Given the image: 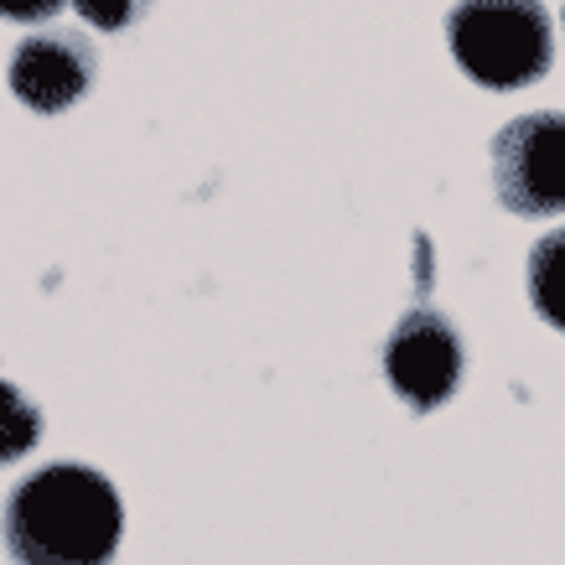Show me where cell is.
Segmentation results:
<instances>
[{
  "instance_id": "cell-7",
  "label": "cell",
  "mask_w": 565,
  "mask_h": 565,
  "mask_svg": "<svg viewBox=\"0 0 565 565\" xmlns=\"http://www.w3.org/2000/svg\"><path fill=\"white\" fill-rule=\"evenodd\" d=\"M36 441H42V411H36V399L0 379V467L21 462L26 451H36Z\"/></svg>"
},
{
  "instance_id": "cell-9",
  "label": "cell",
  "mask_w": 565,
  "mask_h": 565,
  "mask_svg": "<svg viewBox=\"0 0 565 565\" xmlns=\"http://www.w3.org/2000/svg\"><path fill=\"white\" fill-rule=\"evenodd\" d=\"M68 0H0V17L6 21H52Z\"/></svg>"
},
{
  "instance_id": "cell-3",
  "label": "cell",
  "mask_w": 565,
  "mask_h": 565,
  "mask_svg": "<svg viewBox=\"0 0 565 565\" xmlns=\"http://www.w3.org/2000/svg\"><path fill=\"white\" fill-rule=\"evenodd\" d=\"M493 192L514 218L565 213V115H519L493 136Z\"/></svg>"
},
{
  "instance_id": "cell-8",
  "label": "cell",
  "mask_w": 565,
  "mask_h": 565,
  "mask_svg": "<svg viewBox=\"0 0 565 565\" xmlns=\"http://www.w3.org/2000/svg\"><path fill=\"white\" fill-rule=\"evenodd\" d=\"M151 6L156 0H73V11H78L88 26H99V32H130Z\"/></svg>"
},
{
  "instance_id": "cell-1",
  "label": "cell",
  "mask_w": 565,
  "mask_h": 565,
  "mask_svg": "<svg viewBox=\"0 0 565 565\" xmlns=\"http://www.w3.org/2000/svg\"><path fill=\"white\" fill-rule=\"evenodd\" d=\"M0 534L11 565H109L125 540V503L104 472L52 462L11 488Z\"/></svg>"
},
{
  "instance_id": "cell-4",
  "label": "cell",
  "mask_w": 565,
  "mask_h": 565,
  "mask_svg": "<svg viewBox=\"0 0 565 565\" xmlns=\"http://www.w3.org/2000/svg\"><path fill=\"white\" fill-rule=\"evenodd\" d=\"M462 369H467L462 332L441 307L420 301L384 338V379L415 415L441 411L446 399L457 394V384H462Z\"/></svg>"
},
{
  "instance_id": "cell-2",
  "label": "cell",
  "mask_w": 565,
  "mask_h": 565,
  "mask_svg": "<svg viewBox=\"0 0 565 565\" xmlns=\"http://www.w3.org/2000/svg\"><path fill=\"white\" fill-rule=\"evenodd\" d=\"M446 42L457 68L498 94L540 84L555 63V26L540 0H457Z\"/></svg>"
},
{
  "instance_id": "cell-6",
  "label": "cell",
  "mask_w": 565,
  "mask_h": 565,
  "mask_svg": "<svg viewBox=\"0 0 565 565\" xmlns=\"http://www.w3.org/2000/svg\"><path fill=\"white\" fill-rule=\"evenodd\" d=\"M530 301L550 327L565 332V228L545 234L530 249Z\"/></svg>"
},
{
  "instance_id": "cell-5",
  "label": "cell",
  "mask_w": 565,
  "mask_h": 565,
  "mask_svg": "<svg viewBox=\"0 0 565 565\" xmlns=\"http://www.w3.org/2000/svg\"><path fill=\"white\" fill-rule=\"evenodd\" d=\"M99 78V57L84 32L52 26V32L21 36V47L11 52V88L17 99L36 115H63L84 99Z\"/></svg>"
}]
</instances>
